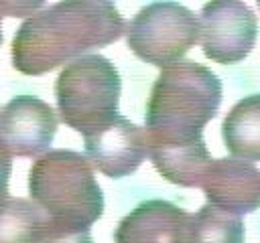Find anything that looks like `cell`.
<instances>
[{"label":"cell","instance_id":"1","mask_svg":"<svg viewBox=\"0 0 260 243\" xmlns=\"http://www.w3.org/2000/svg\"><path fill=\"white\" fill-rule=\"evenodd\" d=\"M124 18L110 0H59L28 16L12 38V65L45 75L124 34Z\"/></svg>","mask_w":260,"mask_h":243},{"label":"cell","instance_id":"2","mask_svg":"<svg viewBox=\"0 0 260 243\" xmlns=\"http://www.w3.org/2000/svg\"><path fill=\"white\" fill-rule=\"evenodd\" d=\"M221 103V81L195 61H177L156 77L144 115L146 144H181L203 138Z\"/></svg>","mask_w":260,"mask_h":243},{"label":"cell","instance_id":"3","mask_svg":"<svg viewBox=\"0 0 260 243\" xmlns=\"http://www.w3.org/2000/svg\"><path fill=\"white\" fill-rule=\"evenodd\" d=\"M32 202L55 223L91 227L104 213V194L89 160L73 150L37 158L28 172Z\"/></svg>","mask_w":260,"mask_h":243},{"label":"cell","instance_id":"4","mask_svg":"<svg viewBox=\"0 0 260 243\" xmlns=\"http://www.w3.org/2000/svg\"><path fill=\"white\" fill-rule=\"evenodd\" d=\"M120 73L102 55H83L65 65L55 83L57 109L71 130L81 136L108 124L118 113Z\"/></svg>","mask_w":260,"mask_h":243},{"label":"cell","instance_id":"5","mask_svg":"<svg viewBox=\"0 0 260 243\" xmlns=\"http://www.w3.org/2000/svg\"><path fill=\"white\" fill-rule=\"evenodd\" d=\"M128 49L144 63L167 67L199 40V18L187 6L158 0L140 8L124 28Z\"/></svg>","mask_w":260,"mask_h":243},{"label":"cell","instance_id":"6","mask_svg":"<svg viewBox=\"0 0 260 243\" xmlns=\"http://www.w3.org/2000/svg\"><path fill=\"white\" fill-rule=\"evenodd\" d=\"M258 20L242 0H211L199 14V43L203 55L215 63L244 61L254 49Z\"/></svg>","mask_w":260,"mask_h":243},{"label":"cell","instance_id":"7","mask_svg":"<svg viewBox=\"0 0 260 243\" xmlns=\"http://www.w3.org/2000/svg\"><path fill=\"white\" fill-rule=\"evenodd\" d=\"M85 158L110 178H124L138 170L148 154L146 132L122 115L83 136Z\"/></svg>","mask_w":260,"mask_h":243},{"label":"cell","instance_id":"8","mask_svg":"<svg viewBox=\"0 0 260 243\" xmlns=\"http://www.w3.org/2000/svg\"><path fill=\"white\" fill-rule=\"evenodd\" d=\"M57 126L55 109L32 95L14 97L0 109V140L12 156L35 158L47 152Z\"/></svg>","mask_w":260,"mask_h":243},{"label":"cell","instance_id":"9","mask_svg":"<svg viewBox=\"0 0 260 243\" xmlns=\"http://www.w3.org/2000/svg\"><path fill=\"white\" fill-rule=\"evenodd\" d=\"M201 188L207 200L228 213L246 215L260 209V170L242 158L211 160Z\"/></svg>","mask_w":260,"mask_h":243},{"label":"cell","instance_id":"10","mask_svg":"<svg viewBox=\"0 0 260 243\" xmlns=\"http://www.w3.org/2000/svg\"><path fill=\"white\" fill-rule=\"evenodd\" d=\"M191 215L169 200H144L116 227V243H189Z\"/></svg>","mask_w":260,"mask_h":243},{"label":"cell","instance_id":"11","mask_svg":"<svg viewBox=\"0 0 260 243\" xmlns=\"http://www.w3.org/2000/svg\"><path fill=\"white\" fill-rule=\"evenodd\" d=\"M148 156L162 178L179 186H201L211 156L203 138L181 144H148Z\"/></svg>","mask_w":260,"mask_h":243},{"label":"cell","instance_id":"12","mask_svg":"<svg viewBox=\"0 0 260 243\" xmlns=\"http://www.w3.org/2000/svg\"><path fill=\"white\" fill-rule=\"evenodd\" d=\"M221 136L234 158L260 162V93L240 99L223 117Z\"/></svg>","mask_w":260,"mask_h":243},{"label":"cell","instance_id":"13","mask_svg":"<svg viewBox=\"0 0 260 243\" xmlns=\"http://www.w3.org/2000/svg\"><path fill=\"white\" fill-rule=\"evenodd\" d=\"M189 243H244V223L240 215L207 202L191 215Z\"/></svg>","mask_w":260,"mask_h":243},{"label":"cell","instance_id":"14","mask_svg":"<svg viewBox=\"0 0 260 243\" xmlns=\"http://www.w3.org/2000/svg\"><path fill=\"white\" fill-rule=\"evenodd\" d=\"M47 215L26 198H6L0 207V243H37Z\"/></svg>","mask_w":260,"mask_h":243},{"label":"cell","instance_id":"15","mask_svg":"<svg viewBox=\"0 0 260 243\" xmlns=\"http://www.w3.org/2000/svg\"><path fill=\"white\" fill-rule=\"evenodd\" d=\"M37 243H93V241L89 235V227H71V225L55 223L47 217Z\"/></svg>","mask_w":260,"mask_h":243},{"label":"cell","instance_id":"16","mask_svg":"<svg viewBox=\"0 0 260 243\" xmlns=\"http://www.w3.org/2000/svg\"><path fill=\"white\" fill-rule=\"evenodd\" d=\"M10 170H12V154L10 150L4 146V142L0 140V207L6 202L8 198V178H10Z\"/></svg>","mask_w":260,"mask_h":243},{"label":"cell","instance_id":"17","mask_svg":"<svg viewBox=\"0 0 260 243\" xmlns=\"http://www.w3.org/2000/svg\"><path fill=\"white\" fill-rule=\"evenodd\" d=\"M4 16L12 18V2L10 0H0V45H2V18Z\"/></svg>","mask_w":260,"mask_h":243},{"label":"cell","instance_id":"18","mask_svg":"<svg viewBox=\"0 0 260 243\" xmlns=\"http://www.w3.org/2000/svg\"><path fill=\"white\" fill-rule=\"evenodd\" d=\"M256 2H258V6H260V0H256Z\"/></svg>","mask_w":260,"mask_h":243}]
</instances>
